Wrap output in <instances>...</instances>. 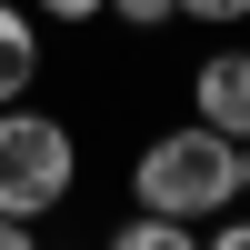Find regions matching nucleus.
<instances>
[{"instance_id":"nucleus-11","label":"nucleus","mask_w":250,"mask_h":250,"mask_svg":"<svg viewBox=\"0 0 250 250\" xmlns=\"http://www.w3.org/2000/svg\"><path fill=\"white\" fill-rule=\"evenodd\" d=\"M240 200H250V140H240Z\"/></svg>"},{"instance_id":"nucleus-4","label":"nucleus","mask_w":250,"mask_h":250,"mask_svg":"<svg viewBox=\"0 0 250 250\" xmlns=\"http://www.w3.org/2000/svg\"><path fill=\"white\" fill-rule=\"evenodd\" d=\"M40 90V10L0 0V100H30Z\"/></svg>"},{"instance_id":"nucleus-9","label":"nucleus","mask_w":250,"mask_h":250,"mask_svg":"<svg viewBox=\"0 0 250 250\" xmlns=\"http://www.w3.org/2000/svg\"><path fill=\"white\" fill-rule=\"evenodd\" d=\"M30 10H40V20H70V30H80V20H110V0H30Z\"/></svg>"},{"instance_id":"nucleus-2","label":"nucleus","mask_w":250,"mask_h":250,"mask_svg":"<svg viewBox=\"0 0 250 250\" xmlns=\"http://www.w3.org/2000/svg\"><path fill=\"white\" fill-rule=\"evenodd\" d=\"M80 190V140L60 110H20L0 100V210L10 220H50Z\"/></svg>"},{"instance_id":"nucleus-10","label":"nucleus","mask_w":250,"mask_h":250,"mask_svg":"<svg viewBox=\"0 0 250 250\" xmlns=\"http://www.w3.org/2000/svg\"><path fill=\"white\" fill-rule=\"evenodd\" d=\"M0 250H40V220H10V210H0Z\"/></svg>"},{"instance_id":"nucleus-5","label":"nucleus","mask_w":250,"mask_h":250,"mask_svg":"<svg viewBox=\"0 0 250 250\" xmlns=\"http://www.w3.org/2000/svg\"><path fill=\"white\" fill-rule=\"evenodd\" d=\"M100 250H200V220H170V210H130Z\"/></svg>"},{"instance_id":"nucleus-1","label":"nucleus","mask_w":250,"mask_h":250,"mask_svg":"<svg viewBox=\"0 0 250 250\" xmlns=\"http://www.w3.org/2000/svg\"><path fill=\"white\" fill-rule=\"evenodd\" d=\"M240 200V140L210 120H170L130 150V210H170V220H220Z\"/></svg>"},{"instance_id":"nucleus-3","label":"nucleus","mask_w":250,"mask_h":250,"mask_svg":"<svg viewBox=\"0 0 250 250\" xmlns=\"http://www.w3.org/2000/svg\"><path fill=\"white\" fill-rule=\"evenodd\" d=\"M190 120H210V130H230L250 140V50H200V70H190Z\"/></svg>"},{"instance_id":"nucleus-8","label":"nucleus","mask_w":250,"mask_h":250,"mask_svg":"<svg viewBox=\"0 0 250 250\" xmlns=\"http://www.w3.org/2000/svg\"><path fill=\"white\" fill-rule=\"evenodd\" d=\"M200 250H250V210H240V200L220 220H200Z\"/></svg>"},{"instance_id":"nucleus-6","label":"nucleus","mask_w":250,"mask_h":250,"mask_svg":"<svg viewBox=\"0 0 250 250\" xmlns=\"http://www.w3.org/2000/svg\"><path fill=\"white\" fill-rule=\"evenodd\" d=\"M110 20H120V30H170L180 0H110Z\"/></svg>"},{"instance_id":"nucleus-7","label":"nucleus","mask_w":250,"mask_h":250,"mask_svg":"<svg viewBox=\"0 0 250 250\" xmlns=\"http://www.w3.org/2000/svg\"><path fill=\"white\" fill-rule=\"evenodd\" d=\"M180 20H190V30H240L250 0H180Z\"/></svg>"}]
</instances>
